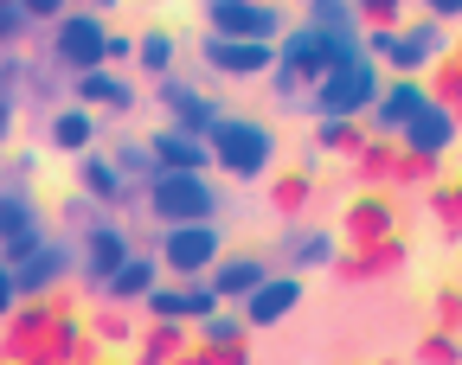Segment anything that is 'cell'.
<instances>
[{
  "label": "cell",
  "instance_id": "cell-30",
  "mask_svg": "<svg viewBox=\"0 0 462 365\" xmlns=\"http://www.w3.org/2000/svg\"><path fill=\"white\" fill-rule=\"evenodd\" d=\"M346 141V122L340 115H321V148H340Z\"/></svg>",
  "mask_w": 462,
  "mask_h": 365
},
{
  "label": "cell",
  "instance_id": "cell-14",
  "mask_svg": "<svg viewBox=\"0 0 462 365\" xmlns=\"http://www.w3.org/2000/svg\"><path fill=\"white\" fill-rule=\"evenodd\" d=\"M78 251H84V276L103 288V276L116 269V263H123L129 257V237H123V224H109V218H97L90 231H84V243H78Z\"/></svg>",
  "mask_w": 462,
  "mask_h": 365
},
{
  "label": "cell",
  "instance_id": "cell-26",
  "mask_svg": "<svg viewBox=\"0 0 462 365\" xmlns=\"http://www.w3.org/2000/svg\"><path fill=\"white\" fill-rule=\"evenodd\" d=\"M206 340H212V346H238V340H245V315H218V308H212V315H206Z\"/></svg>",
  "mask_w": 462,
  "mask_h": 365
},
{
  "label": "cell",
  "instance_id": "cell-11",
  "mask_svg": "<svg viewBox=\"0 0 462 365\" xmlns=\"http://www.w3.org/2000/svg\"><path fill=\"white\" fill-rule=\"evenodd\" d=\"M142 301H148V315H161V321H206V315L218 308L212 282H199V276H193L187 288H161V282H154Z\"/></svg>",
  "mask_w": 462,
  "mask_h": 365
},
{
  "label": "cell",
  "instance_id": "cell-25",
  "mask_svg": "<svg viewBox=\"0 0 462 365\" xmlns=\"http://www.w3.org/2000/svg\"><path fill=\"white\" fill-rule=\"evenodd\" d=\"M135 51H142V65L161 78V71L173 65V32H148V39H135Z\"/></svg>",
  "mask_w": 462,
  "mask_h": 365
},
{
  "label": "cell",
  "instance_id": "cell-12",
  "mask_svg": "<svg viewBox=\"0 0 462 365\" xmlns=\"http://www.w3.org/2000/svg\"><path fill=\"white\" fill-rule=\"evenodd\" d=\"M398 135H404V148H411L418 160H437V154H449V141H456V115H449L443 103H424Z\"/></svg>",
  "mask_w": 462,
  "mask_h": 365
},
{
  "label": "cell",
  "instance_id": "cell-32",
  "mask_svg": "<svg viewBox=\"0 0 462 365\" xmlns=\"http://www.w3.org/2000/svg\"><path fill=\"white\" fill-rule=\"evenodd\" d=\"M424 7H430L437 20H456V14H462V0H424Z\"/></svg>",
  "mask_w": 462,
  "mask_h": 365
},
{
  "label": "cell",
  "instance_id": "cell-1",
  "mask_svg": "<svg viewBox=\"0 0 462 365\" xmlns=\"http://www.w3.org/2000/svg\"><path fill=\"white\" fill-rule=\"evenodd\" d=\"M360 51V39L354 32H340V26H321V20H309V26H289L282 39H276V78L296 90V84H315L321 71H334L340 58H354Z\"/></svg>",
  "mask_w": 462,
  "mask_h": 365
},
{
  "label": "cell",
  "instance_id": "cell-24",
  "mask_svg": "<svg viewBox=\"0 0 462 365\" xmlns=\"http://www.w3.org/2000/svg\"><path fill=\"white\" fill-rule=\"evenodd\" d=\"M282 257L296 263V269H321V263L334 257V237H328V231H289Z\"/></svg>",
  "mask_w": 462,
  "mask_h": 365
},
{
  "label": "cell",
  "instance_id": "cell-35",
  "mask_svg": "<svg viewBox=\"0 0 462 365\" xmlns=\"http://www.w3.org/2000/svg\"><path fill=\"white\" fill-rule=\"evenodd\" d=\"M90 7H116V0H90Z\"/></svg>",
  "mask_w": 462,
  "mask_h": 365
},
{
  "label": "cell",
  "instance_id": "cell-7",
  "mask_svg": "<svg viewBox=\"0 0 462 365\" xmlns=\"http://www.w3.org/2000/svg\"><path fill=\"white\" fill-rule=\"evenodd\" d=\"M206 14V32L218 39H276L282 32V14L263 7V0H199Z\"/></svg>",
  "mask_w": 462,
  "mask_h": 365
},
{
  "label": "cell",
  "instance_id": "cell-16",
  "mask_svg": "<svg viewBox=\"0 0 462 365\" xmlns=\"http://www.w3.org/2000/svg\"><path fill=\"white\" fill-rule=\"evenodd\" d=\"M373 51L392 58V65H404V71H418L430 51H443V32H437V26H418V32H373Z\"/></svg>",
  "mask_w": 462,
  "mask_h": 365
},
{
  "label": "cell",
  "instance_id": "cell-19",
  "mask_svg": "<svg viewBox=\"0 0 462 365\" xmlns=\"http://www.w3.org/2000/svg\"><path fill=\"white\" fill-rule=\"evenodd\" d=\"M263 276H270L263 257H218V263H212V295H218V301H238V295H251Z\"/></svg>",
  "mask_w": 462,
  "mask_h": 365
},
{
  "label": "cell",
  "instance_id": "cell-27",
  "mask_svg": "<svg viewBox=\"0 0 462 365\" xmlns=\"http://www.w3.org/2000/svg\"><path fill=\"white\" fill-rule=\"evenodd\" d=\"M116 167H123V179H129V173H154L148 148H123V154H116Z\"/></svg>",
  "mask_w": 462,
  "mask_h": 365
},
{
  "label": "cell",
  "instance_id": "cell-15",
  "mask_svg": "<svg viewBox=\"0 0 462 365\" xmlns=\"http://www.w3.org/2000/svg\"><path fill=\"white\" fill-rule=\"evenodd\" d=\"M161 109H173V129H187V135H212V122H218V103L199 96L193 84H161Z\"/></svg>",
  "mask_w": 462,
  "mask_h": 365
},
{
  "label": "cell",
  "instance_id": "cell-29",
  "mask_svg": "<svg viewBox=\"0 0 462 365\" xmlns=\"http://www.w3.org/2000/svg\"><path fill=\"white\" fill-rule=\"evenodd\" d=\"M14 7H20L26 20H58V7H65V0H14Z\"/></svg>",
  "mask_w": 462,
  "mask_h": 365
},
{
  "label": "cell",
  "instance_id": "cell-23",
  "mask_svg": "<svg viewBox=\"0 0 462 365\" xmlns=\"http://www.w3.org/2000/svg\"><path fill=\"white\" fill-rule=\"evenodd\" d=\"M45 135H51V148H65V154H84V148L97 141V115H90V109H58Z\"/></svg>",
  "mask_w": 462,
  "mask_h": 365
},
{
  "label": "cell",
  "instance_id": "cell-13",
  "mask_svg": "<svg viewBox=\"0 0 462 365\" xmlns=\"http://www.w3.org/2000/svg\"><path fill=\"white\" fill-rule=\"evenodd\" d=\"M148 160L154 167H167V173H206V141L199 135H187V129H173V122H167V129L148 141Z\"/></svg>",
  "mask_w": 462,
  "mask_h": 365
},
{
  "label": "cell",
  "instance_id": "cell-36",
  "mask_svg": "<svg viewBox=\"0 0 462 365\" xmlns=\"http://www.w3.org/2000/svg\"><path fill=\"white\" fill-rule=\"evenodd\" d=\"M0 7H14V0H0Z\"/></svg>",
  "mask_w": 462,
  "mask_h": 365
},
{
  "label": "cell",
  "instance_id": "cell-5",
  "mask_svg": "<svg viewBox=\"0 0 462 365\" xmlns=\"http://www.w3.org/2000/svg\"><path fill=\"white\" fill-rule=\"evenodd\" d=\"M51 58H58L71 78L109 65V26H103L97 14H58V20H51Z\"/></svg>",
  "mask_w": 462,
  "mask_h": 365
},
{
  "label": "cell",
  "instance_id": "cell-33",
  "mask_svg": "<svg viewBox=\"0 0 462 365\" xmlns=\"http://www.w3.org/2000/svg\"><path fill=\"white\" fill-rule=\"evenodd\" d=\"M14 135V96H0V141Z\"/></svg>",
  "mask_w": 462,
  "mask_h": 365
},
{
  "label": "cell",
  "instance_id": "cell-28",
  "mask_svg": "<svg viewBox=\"0 0 462 365\" xmlns=\"http://www.w3.org/2000/svg\"><path fill=\"white\" fill-rule=\"evenodd\" d=\"M20 32H26V14L20 7H0V45H14Z\"/></svg>",
  "mask_w": 462,
  "mask_h": 365
},
{
  "label": "cell",
  "instance_id": "cell-18",
  "mask_svg": "<svg viewBox=\"0 0 462 365\" xmlns=\"http://www.w3.org/2000/svg\"><path fill=\"white\" fill-rule=\"evenodd\" d=\"M154 282H161V263H154V257H135V251H129L123 263H116V269L103 276V295H109V301H142V295H148Z\"/></svg>",
  "mask_w": 462,
  "mask_h": 365
},
{
  "label": "cell",
  "instance_id": "cell-2",
  "mask_svg": "<svg viewBox=\"0 0 462 365\" xmlns=\"http://www.w3.org/2000/svg\"><path fill=\"white\" fill-rule=\"evenodd\" d=\"M206 154L231 173V179H263L270 160H276V135L251 115H218L212 135H206Z\"/></svg>",
  "mask_w": 462,
  "mask_h": 365
},
{
  "label": "cell",
  "instance_id": "cell-21",
  "mask_svg": "<svg viewBox=\"0 0 462 365\" xmlns=\"http://www.w3.org/2000/svg\"><path fill=\"white\" fill-rule=\"evenodd\" d=\"M424 103H430V96H424L418 84H392V90L373 96V122H379V129H404V122H411Z\"/></svg>",
  "mask_w": 462,
  "mask_h": 365
},
{
  "label": "cell",
  "instance_id": "cell-4",
  "mask_svg": "<svg viewBox=\"0 0 462 365\" xmlns=\"http://www.w3.org/2000/svg\"><path fill=\"white\" fill-rule=\"evenodd\" d=\"M148 212L161 224H199V218H218V187L206 173H167L154 167L148 173Z\"/></svg>",
  "mask_w": 462,
  "mask_h": 365
},
{
  "label": "cell",
  "instance_id": "cell-34",
  "mask_svg": "<svg viewBox=\"0 0 462 365\" xmlns=\"http://www.w3.org/2000/svg\"><path fill=\"white\" fill-rule=\"evenodd\" d=\"M7 84H14V58H7V65H0V96H7Z\"/></svg>",
  "mask_w": 462,
  "mask_h": 365
},
{
  "label": "cell",
  "instance_id": "cell-3",
  "mask_svg": "<svg viewBox=\"0 0 462 365\" xmlns=\"http://www.w3.org/2000/svg\"><path fill=\"white\" fill-rule=\"evenodd\" d=\"M379 90H385V84H379V65H373L366 51H354V58H340L334 71H321V78L309 84V96H315V115H340V122H354V115H366Z\"/></svg>",
  "mask_w": 462,
  "mask_h": 365
},
{
  "label": "cell",
  "instance_id": "cell-31",
  "mask_svg": "<svg viewBox=\"0 0 462 365\" xmlns=\"http://www.w3.org/2000/svg\"><path fill=\"white\" fill-rule=\"evenodd\" d=\"M14 301H20V288H14V269H7V263H0V315H7V308H14Z\"/></svg>",
  "mask_w": 462,
  "mask_h": 365
},
{
  "label": "cell",
  "instance_id": "cell-22",
  "mask_svg": "<svg viewBox=\"0 0 462 365\" xmlns=\"http://www.w3.org/2000/svg\"><path fill=\"white\" fill-rule=\"evenodd\" d=\"M39 231V205L26 187H0V243H14V237H32Z\"/></svg>",
  "mask_w": 462,
  "mask_h": 365
},
{
  "label": "cell",
  "instance_id": "cell-20",
  "mask_svg": "<svg viewBox=\"0 0 462 365\" xmlns=\"http://www.w3.org/2000/svg\"><path fill=\"white\" fill-rule=\"evenodd\" d=\"M78 187H84V199H103V205H116V199H123V167L84 148V160H78Z\"/></svg>",
  "mask_w": 462,
  "mask_h": 365
},
{
  "label": "cell",
  "instance_id": "cell-9",
  "mask_svg": "<svg viewBox=\"0 0 462 365\" xmlns=\"http://www.w3.org/2000/svg\"><path fill=\"white\" fill-rule=\"evenodd\" d=\"M296 301H302V276H263L251 295H238V308H245V327H276L282 315H296Z\"/></svg>",
  "mask_w": 462,
  "mask_h": 365
},
{
  "label": "cell",
  "instance_id": "cell-8",
  "mask_svg": "<svg viewBox=\"0 0 462 365\" xmlns=\"http://www.w3.org/2000/svg\"><path fill=\"white\" fill-rule=\"evenodd\" d=\"M206 65L218 78H270L276 71V39H218V32H206Z\"/></svg>",
  "mask_w": 462,
  "mask_h": 365
},
{
  "label": "cell",
  "instance_id": "cell-10",
  "mask_svg": "<svg viewBox=\"0 0 462 365\" xmlns=\"http://www.w3.org/2000/svg\"><path fill=\"white\" fill-rule=\"evenodd\" d=\"M71 263H78V251H71V243L39 237L32 251L14 263V288H20V295H39V288H51L58 276H71Z\"/></svg>",
  "mask_w": 462,
  "mask_h": 365
},
{
  "label": "cell",
  "instance_id": "cell-17",
  "mask_svg": "<svg viewBox=\"0 0 462 365\" xmlns=\"http://www.w3.org/2000/svg\"><path fill=\"white\" fill-rule=\"evenodd\" d=\"M78 103H84V109H109V115H123V109H135V90L116 78L109 65H97V71H78Z\"/></svg>",
  "mask_w": 462,
  "mask_h": 365
},
{
  "label": "cell",
  "instance_id": "cell-6",
  "mask_svg": "<svg viewBox=\"0 0 462 365\" xmlns=\"http://www.w3.org/2000/svg\"><path fill=\"white\" fill-rule=\"evenodd\" d=\"M218 218H199V224H167V237H161V257L154 263H167L173 276H206L212 263H218Z\"/></svg>",
  "mask_w": 462,
  "mask_h": 365
}]
</instances>
